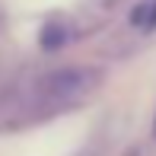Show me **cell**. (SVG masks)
I'll use <instances>...</instances> for the list:
<instances>
[{
    "label": "cell",
    "instance_id": "6da1fadb",
    "mask_svg": "<svg viewBox=\"0 0 156 156\" xmlns=\"http://www.w3.org/2000/svg\"><path fill=\"white\" fill-rule=\"evenodd\" d=\"M99 86V70L96 67H58L41 80L38 93L51 105H73L83 102Z\"/></svg>",
    "mask_w": 156,
    "mask_h": 156
},
{
    "label": "cell",
    "instance_id": "7a4b0ae2",
    "mask_svg": "<svg viewBox=\"0 0 156 156\" xmlns=\"http://www.w3.org/2000/svg\"><path fill=\"white\" fill-rule=\"evenodd\" d=\"M134 26H147V29H153L156 26V0H147V3H140L137 10H134Z\"/></svg>",
    "mask_w": 156,
    "mask_h": 156
},
{
    "label": "cell",
    "instance_id": "3957f363",
    "mask_svg": "<svg viewBox=\"0 0 156 156\" xmlns=\"http://www.w3.org/2000/svg\"><path fill=\"white\" fill-rule=\"evenodd\" d=\"M64 35H67V32H64L61 26H48V29L41 32V45H45V48H61Z\"/></svg>",
    "mask_w": 156,
    "mask_h": 156
},
{
    "label": "cell",
    "instance_id": "277c9868",
    "mask_svg": "<svg viewBox=\"0 0 156 156\" xmlns=\"http://www.w3.org/2000/svg\"><path fill=\"white\" fill-rule=\"evenodd\" d=\"M153 134H156V124H153Z\"/></svg>",
    "mask_w": 156,
    "mask_h": 156
}]
</instances>
